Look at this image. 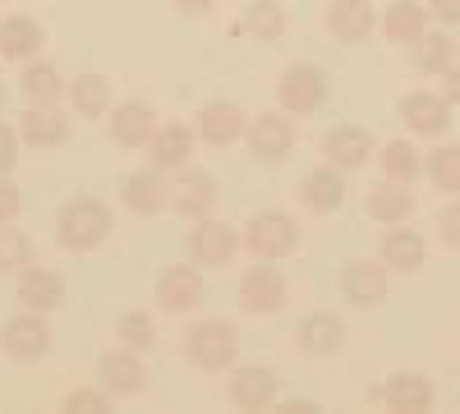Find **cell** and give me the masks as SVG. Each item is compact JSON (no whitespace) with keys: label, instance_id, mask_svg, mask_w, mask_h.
Instances as JSON below:
<instances>
[{"label":"cell","instance_id":"obj_43","mask_svg":"<svg viewBox=\"0 0 460 414\" xmlns=\"http://www.w3.org/2000/svg\"><path fill=\"white\" fill-rule=\"evenodd\" d=\"M171 5L184 14V19H203V14H212L221 0H171Z\"/></svg>","mask_w":460,"mask_h":414},{"label":"cell","instance_id":"obj_3","mask_svg":"<svg viewBox=\"0 0 460 414\" xmlns=\"http://www.w3.org/2000/svg\"><path fill=\"white\" fill-rule=\"evenodd\" d=\"M299 240H304L299 235V221L290 212H281V207H267V212H258V216L244 221L240 249H249L258 262H281V258H290L299 249Z\"/></svg>","mask_w":460,"mask_h":414},{"label":"cell","instance_id":"obj_21","mask_svg":"<svg viewBox=\"0 0 460 414\" xmlns=\"http://www.w3.org/2000/svg\"><path fill=\"white\" fill-rule=\"evenodd\" d=\"M277 401V373L262 368V364H249V368H235L230 373V405L244 410V414H258Z\"/></svg>","mask_w":460,"mask_h":414},{"label":"cell","instance_id":"obj_24","mask_svg":"<svg viewBox=\"0 0 460 414\" xmlns=\"http://www.w3.org/2000/svg\"><path fill=\"white\" fill-rule=\"evenodd\" d=\"M244 125H249V116H244L235 101H226V97H217V101H208V106L199 110V138L212 143V147L240 143V138H244Z\"/></svg>","mask_w":460,"mask_h":414},{"label":"cell","instance_id":"obj_11","mask_svg":"<svg viewBox=\"0 0 460 414\" xmlns=\"http://www.w3.org/2000/svg\"><path fill=\"white\" fill-rule=\"evenodd\" d=\"M396 116L405 120V129L410 134H419V138H442L447 129H451V101L442 97V92H429V88H414V92H405L401 101H396Z\"/></svg>","mask_w":460,"mask_h":414},{"label":"cell","instance_id":"obj_12","mask_svg":"<svg viewBox=\"0 0 460 414\" xmlns=\"http://www.w3.org/2000/svg\"><path fill=\"white\" fill-rule=\"evenodd\" d=\"M286 299H290V286H286V277H281L277 262H258V268H249V272L240 277V309L253 313V318L277 313Z\"/></svg>","mask_w":460,"mask_h":414},{"label":"cell","instance_id":"obj_37","mask_svg":"<svg viewBox=\"0 0 460 414\" xmlns=\"http://www.w3.org/2000/svg\"><path fill=\"white\" fill-rule=\"evenodd\" d=\"M32 258H37L32 240L14 231V225H0V272H23L32 268Z\"/></svg>","mask_w":460,"mask_h":414},{"label":"cell","instance_id":"obj_41","mask_svg":"<svg viewBox=\"0 0 460 414\" xmlns=\"http://www.w3.org/2000/svg\"><path fill=\"white\" fill-rule=\"evenodd\" d=\"M19 207H23V198H19V184H14L10 175H0V225H10V221L19 216Z\"/></svg>","mask_w":460,"mask_h":414},{"label":"cell","instance_id":"obj_18","mask_svg":"<svg viewBox=\"0 0 460 414\" xmlns=\"http://www.w3.org/2000/svg\"><path fill=\"white\" fill-rule=\"evenodd\" d=\"M14 129L28 147H37V153H51V147L69 143V116L60 106H28Z\"/></svg>","mask_w":460,"mask_h":414},{"label":"cell","instance_id":"obj_14","mask_svg":"<svg viewBox=\"0 0 460 414\" xmlns=\"http://www.w3.org/2000/svg\"><path fill=\"white\" fill-rule=\"evenodd\" d=\"M373 153H377V143L364 125H336L323 134V162L336 171H359V166H368Z\"/></svg>","mask_w":460,"mask_h":414},{"label":"cell","instance_id":"obj_7","mask_svg":"<svg viewBox=\"0 0 460 414\" xmlns=\"http://www.w3.org/2000/svg\"><path fill=\"white\" fill-rule=\"evenodd\" d=\"M184 249H189V262H194V268H230L235 253H240V231L217 221V216H199L189 240H184Z\"/></svg>","mask_w":460,"mask_h":414},{"label":"cell","instance_id":"obj_6","mask_svg":"<svg viewBox=\"0 0 460 414\" xmlns=\"http://www.w3.org/2000/svg\"><path fill=\"white\" fill-rule=\"evenodd\" d=\"M217 203H221V184H217L212 171H203V166H180L175 171L166 207H175L184 221H199V216H212Z\"/></svg>","mask_w":460,"mask_h":414},{"label":"cell","instance_id":"obj_4","mask_svg":"<svg viewBox=\"0 0 460 414\" xmlns=\"http://www.w3.org/2000/svg\"><path fill=\"white\" fill-rule=\"evenodd\" d=\"M327 92H332L327 69L314 65V60L286 65L281 79H277V101H281L286 116H295V120H299V116H318V110L327 106Z\"/></svg>","mask_w":460,"mask_h":414},{"label":"cell","instance_id":"obj_13","mask_svg":"<svg viewBox=\"0 0 460 414\" xmlns=\"http://www.w3.org/2000/svg\"><path fill=\"white\" fill-rule=\"evenodd\" d=\"M97 387H102L106 396H138V392L147 387V364H143V355L129 350V346L106 350V355L97 359Z\"/></svg>","mask_w":460,"mask_h":414},{"label":"cell","instance_id":"obj_35","mask_svg":"<svg viewBox=\"0 0 460 414\" xmlns=\"http://www.w3.org/2000/svg\"><path fill=\"white\" fill-rule=\"evenodd\" d=\"M424 175L438 194H451L460 198V143H447V147H433L424 157Z\"/></svg>","mask_w":460,"mask_h":414},{"label":"cell","instance_id":"obj_27","mask_svg":"<svg viewBox=\"0 0 460 414\" xmlns=\"http://www.w3.org/2000/svg\"><path fill=\"white\" fill-rule=\"evenodd\" d=\"M299 203L309 207V212H336L345 203V171L336 166H314V171H304L299 180Z\"/></svg>","mask_w":460,"mask_h":414},{"label":"cell","instance_id":"obj_16","mask_svg":"<svg viewBox=\"0 0 460 414\" xmlns=\"http://www.w3.org/2000/svg\"><path fill=\"white\" fill-rule=\"evenodd\" d=\"M295 346L309 355V359H332L341 355L345 346V322L327 309H314V313H304L299 327H295Z\"/></svg>","mask_w":460,"mask_h":414},{"label":"cell","instance_id":"obj_28","mask_svg":"<svg viewBox=\"0 0 460 414\" xmlns=\"http://www.w3.org/2000/svg\"><path fill=\"white\" fill-rule=\"evenodd\" d=\"M65 74L51 65V60H23V74H19V92H23V101L28 106H60V97H65Z\"/></svg>","mask_w":460,"mask_h":414},{"label":"cell","instance_id":"obj_25","mask_svg":"<svg viewBox=\"0 0 460 414\" xmlns=\"http://www.w3.org/2000/svg\"><path fill=\"white\" fill-rule=\"evenodd\" d=\"M65 277L60 272H51V268H23L19 272V304L23 309H37V313H51V309H60L65 304Z\"/></svg>","mask_w":460,"mask_h":414},{"label":"cell","instance_id":"obj_44","mask_svg":"<svg viewBox=\"0 0 460 414\" xmlns=\"http://www.w3.org/2000/svg\"><path fill=\"white\" fill-rule=\"evenodd\" d=\"M442 97H447L451 106H460V60L442 74Z\"/></svg>","mask_w":460,"mask_h":414},{"label":"cell","instance_id":"obj_26","mask_svg":"<svg viewBox=\"0 0 460 414\" xmlns=\"http://www.w3.org/2000/svg\"><path fill=\"white\" fill-rule=\"evenodd\" d=\"M65 101H69V116L102 120V116H111L115 92H111V79H106V74H79V79L65 88Z\"/></svg>","mask_w":460,"mask_h":414},{"label":"cell","instance_id":"obj_19","mask_svg":"<svg viewBox=\"0 0 460 414\" xmlns=\"http://www.w3.org/2000/svg\"><path fill=\"white\" fill-rule=\"evenodd\" d=\"M152 129H157V110H152L147 101H120V106H111V125H106V134H111V143L115 147H147V138H152Z\"/></svg>","mask_w":460,"mask_h":414},{"label":"cell","instance_id":"obj_8","mask_svg":"<svg viewBox=\"0 0 460 414\" xmlns=\"http://www.w3.org/2000/svg\"><path fill=\"white\" fill-rule=\"evenodd\" d=\"M152 299H157L162 313H175V318L203 309V299H208L203 268H194V262H175V268H166L157 277V286H152Z\"/></svg>","mask_w":460,"mask_h":414},{"label":"cell","instance_id":"obj_9","mask_svg":"<svg viewBox=\"0 0 460 414\" xmlns=\"http://www.w3.org/2000/svg\"><path fill=\"white\" fill-rule=\"evenodd\" d=\"M392 290V268L382 258H355L341 268V299L355 309H377Z\"/></svg>","mask_w":460,"mask_h":414},{"label":"cell","instance_id":"obj_46","mask_svg":"<svg viewBox=\"0 0 460 414\" xmlns=\"http://www.w3.org/2000/svg\"><path fill=\"white\" fill-rule=\"evenodd\" d=\"M0 110H5V84H0Z\"/></svg>","mask_w":460,"mask_h":414},{"label":"cell","instance_id":"obj_34","mask_svg":"<svg viewBox=\"0 0 460 414\" xmlns=\"http://www.w3.org/2000/svg\"><path fill=\"white\" fill-rule=\"evenodd\" d=\"M377 162H382V180H396V184H414L424 175V157H419V147L405 143V138H392L377 153Z\"/></svg>","mask_w":460,"mask_h":414},{"label":"cell","instance_id":"obj_42","mask_svg":"<svg viewBox=\"0 0 460 414\" xmlns=\"http://www.w3.org/2000/svg\"><path fill=\"white\" fill-rule=\"evenodd\" d=\"M429 14H433L438 23L456 28V23H460V0H429Z\"/></svg>","mask_w":460,"mask_h":414},{"label":"cell","instance_id":"obj_33","mask_svg":"<svg viewBox=\"0 0 460 414\" xmlns=\"http://www.w3.org/2000/svg\"><path fill=\"white\" fill-rule=\"evenodd\" d=\"M429 5H419V0H396V5H387V14H382V32H387V42L396 47H410L414 37L429 32Z\"/></svg>","mask_w":460,"mask_h":414},{"label":"cell","instance_id":"obj_10","mask_svg":"<svg viewBox=\"0 0 460 414\" xmlns=\"http://www.w3.org/2000/svg\"><path fill=\"white\" fill-rule=\"evenodd\" d=\"M0 350H5L14 364H37L47 350H51V327H47V313L37 309H23L19 318H10L0 327Z\"/></svg>","mask_w":460,"mask_h":414},{"label":"cell","instance_id":"obj_22","mask_svg":"<svg viewBox=\"0 0 460 414\" xmlns=\"http://www.w3.org/2000/svg\"><path fill=\"white\" fill-rule=\"evenodd\" d=\"M377 258L387 262L392 272H419L429 262V244H424V235L419 231H410V225L401 221V225H387V235H382V244H377Z\"/></svg>","mask_w":460,"mask_h":414},{"label":"cell","instance_id":"obj_32","mask_svg":"<svg viewBox=\"0 0 460 414\" xmlns=\"http://www.w3.org/2000/svg\"><path fill=\"white\" fill-rule=\"evenodd\" d=\"M410 60H414L419 74H433V79H442V74L460 60V51H456V42H451L442 28H429L424 37H414V42H410Z\"/></svg>","mask_w":460,"mask_h":414},{"label":"cell","instance_id":"obj_40","mask_svg":"<svg viewBox=\"0 0 460 414\" xmlns=\"http://www.w3.org/2000/svg\"><path fill=\"white\" fill-rule=\"evenodd\" d=\"M438 235H442V244H447V249H456V253H460V198H456V203H447V207L438 212Z\"/></svg>","mask_w":460,"mask_h":414},{"label":"cell","instance_id":"obj_2","mask_svg":"<svg viewBox=\"0 0 460 414\" xmlns=\"http://www.w3.org/2000/svg\"><path fill=\"white\" fill-rule=\"evenodd\" d=\"M240 355V327L226 318H203L184 331V359L199 373H226Z\"/></svg>","mask_w":460,"mask_h":414},{"label":"cell","instance_id":"obj_31","mask_svg":"<svg viewBox=\"0 0 460 414\" xmlns=\"http://www.w3.org/2000/svg\"><path fill=\"white\" fill-rule=\"evenodd\" d=\"M240 28L258 47H281L286 28H290V14H286V5H277V0H253V5L244 10V19H240Z\"/></svg>","mask_w":460,"mask_h":414},{"label":"cell","instance_id":"obj_45","mask_svg":"<svg viewBox=\"0 0 460 414\" xmlns=\"http://www.w3.org/2000/svg\"><path fill=\"white\" fill-rule=\"evenodd\" d=\"M318 405L314 401H286V414H314Z\"/></svg>","mask_w":460,"mask_h":414},{"label":"cell","instance_id":"obj_39","mask_svg":"<svg viewBox=\"0 0 460 414\" xmlns=\"http://www.w3.org/2000/svg\"><path fill=\"white\" fill-rule=\"evenodd\" d=\"M19 147H23L19 129H14V125H5V120H0V175H10V171L19 166Z\"/></svg>","mask_w":460,"mask_h":414},{"label":"cell","instance_id":"obj_1","mask_svg":"<svg viewBox=\"0 0 460 414\" xmlns=\"http://www.w3.org/2000/svg\"><path fill=\"white\" fill-rule=\"evenodd\" d=\"M111 225H115L111 221V207L102 198H93V194H79V198H69L56 212V240L69 253H88V249H97V244L111 240Z\"/></svg>","mask_w":460,"mask_h":414},{"label":"cell","instance_id":"obj_38","mask_svg":"<svg viewBox=\"0 0 460 414\" xmlns=\"http://www.w3.org/2000/svg\"><path fill=\"white\" fill-rule=\"evenodd\" d=\"M60 410H69V414H106L111 410V396L102 387H79V392H69L60 401Z\"/></svg>","mask_w":460,"mask_h":414},{"label":"cell","instance_id":"obj_30","mask_svg":"<svg viewBox=\"0 0 460 414\" xmlns=\"http://www.w3.org/2000/svg\"><path fill=\"white\" fill-rule=\"evenodd\" d=\"M364 207H368V216L377 225H401L414 212V189H410V184H396V180H382V184H373V189H368V203Z\"/></svg>","mask_w":460,"mask_h":414},{"label":"cell","instance_id":"obj_5","mask_svg":"<svg viewBox=\"0 0 460 414\" xmlns=\"http://www.w3.org/2000/svg\"><path fill=\"white\" fill-rule=\"evenodd\" d=\"M244 147L258 166H281L295 153V120L286 110H262L244 125Z\"/></svg>","mask_w":460,"mask_h":414},{"label":"cell","instance_id":"obj_29","mask_svg":"<svg viewBox=\"0 0 460 414\" xmlns=\"http://www.w3.org/2000/svg\"><path fill=\"white\" fill-rule=\"evenodd\" d=\"M42 42H47V32H42V23L37 19H28V14H10V19H0V56L5 60H32L37 51H42Z\"/></svg>","mask_w":460,"mask_h":414},{"label":"cell","instance_id":"obj_17","mask_svg":"<svg viewBox=\"0 0 460 414\" xmlns=\"http://www.w3.org/2000/svg\"><path fill=\"white\" fill-rule=\"evenodd\" d=\"M171 198V180L166 171L157 166H143V171H129L125 184H120V203L134 212V216H157Z\"/></svg>","mask_w":460,"mask_h":414},{"label":"cell","instance_id":"obj_20","mask_svg":"<svg viewBox=\"0 0 460 414\" xmlns=\"http://www.w3.org/2000/svg\"><path fill=\"white\" fill-rule=\"evenodd\" d=\"M433 401H438V392H433V383L424 378V373L401 368L382 383V405L396 410V414H424V410H433Z\"/></svg>","mask_w":460,"mask_h":414},{"label":"cell","instance_id":"obj_23","mask_svg":"<svg viewBox=\"0 0 460 414\" xmlns=\"http://www.w3.org/2000/svg\"><path fill=\"white\" fill-rule=\"evenodd\" d=\"M189 157H194V129L171 120V125H157L147 138V162L157 171H180L189 166Z\"/></svg>","mask_w":460,"mask_h":414},{"label":"cell","instance_id":"obj_15","mask_svg":"<svg viewBox=\"0 0 460 414\" xmlns=\"http://www.w3.org/2000/svg\"><path fill=\"white\" fill-rule=\"evenodd\" d=\"M323 23H327V32L336 37L341 47H359V42L373 37L377 14H373V0H332Z\"/></svg>","mask_w":460,"mask_h":414},{"label":"cell","instance_id":"obj_36","mask_svg":"<svg viewBox=\"0 0 460 414\" xmlns=\"http://www.w3.org/2000/svg\"><path fill=\"white\" fill-rule=\"evenodd\" d=\"M115 341L143 355V350L157 346V322H152L147 309H125L120 318H115Z\"/></svg>","mask_w":460,"mask_h":414}]
</instances>
